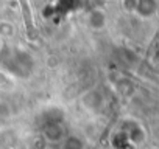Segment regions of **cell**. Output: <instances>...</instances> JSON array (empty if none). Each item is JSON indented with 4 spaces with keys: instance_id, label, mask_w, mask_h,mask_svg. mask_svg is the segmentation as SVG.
<instances>
[{
    "instance_id": "obj_1",
    "label": "cell",
    "mask_w": 159,
    "mask_h": 149,
    "mask_svg": "<svg viewBox=\"0 0 159 149\" xmlns=\"http://www.w3.org/2000/svg\"><path fill=\"white\" fill-rule=\"evenodd\" d=\"M81 101V106L84 110L91 112V113H95L98 110H102L105 107V98L102 95L100 90H95V89H91L88 92H84L80 98Z\"/></svg>"
},
{
    "instance_id": "obj_3",
    "label": "cell",
    "mask_w": 159,
    "mask_h": 149,
    "mask_svg": "<svg viewBox=\"0 0 159 149\" xmlns=\"http://www.w3.org/2000/svg\"><path fill=\"white\" fill-rule=\"evenodd\" d=\"M86 22L92 30H102L106 25V14L103 10H92L88 13Z\"/></svg>"
},
{
    "instance_id": "obj_8",
    "label": "cell",
    "mask_w": 159,
    "mask_h": 149,
    "mask_svg": "<svg viewBox=\"0 0 159 149\" xmlns=\"http://www.w3.org/2000/svg\"><path fill=\"white\" fill-rule=\"evenodd\" d=\"M0 47H2V39H0Z\"/></svg>"
},
{
    "instance_id": "obj_4",
    "label": "cell",
    "mask_w": 159,
    "mask_h": 149,
    "mask_svg": "<svg viewBox=\"0 0 159 149\" xmlns=\"http://www.w3.org/2000/svg\"><path fill=\"white\" fill-rule=\"evenodd\" d=\"M59 146L61 149H86V141L78 135H66Z\"/></svg>"
},
{
    "instance_id": "obj_5",
    "label": "cell",
    "mask_w": 159,
    "mask_h": 149,
    "mask_svg": "<svg viewBox=\"0 0 159 149\" xmlns=\"http://www.w3.org/2000/svg\"><path fill=\"white\" fill-rule=\"evenodd\" d=\"M136 11L142 16H151L156 11V0H137Z\"/></svg>"
},
{
    "instance_id": "obj_6",
    "label": "cell",
    "mask_w": 159,
    "mask_h": 149,
    "mask_svg": "<svg viewBox=\"0 0 159 149\" xmlns=\"http://www.w3.org/2000/svg\"><path fill=\"white\" fill-rule=\"evenodd\" d=\"M14 34V27L10 22H0V37H11Z\"/></svg>"
},
{
    "instance_id": "obj_2",
    "label": "cell",
    "mask_w": 159,
    "mask_h": 149,
    "mask_svg": "<svg viewBox=\"0 0 159 149\" xmlns=\"http://www.w3.org/2000/svg\"><path fill=\"white\" fill-rule=\"evenodd\" d=\"M41 137L44 138V141L47 144H59L66 138V129L58 121H48L44 126Z\"/></svg>"
},
{
    "instance_id": "obj_7",
    "label": "cell",
    "mask_w": 159,
    "mask_h": 149,
    "mask_svg": "<svg viewBox=\"0 0 159 149\" xmlns=\"http://www.w3.org/2000/svg\"><path fill=\"white\" fill-rule=\"evenodd\" d=\"M123 6H125L126 11H134V13H136L137 0H123Z\"/></svg>"
}]
</instances>
